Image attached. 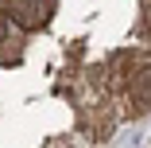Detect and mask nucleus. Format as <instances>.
<instances>
[{
  "label": "nucleus",
  "instance_id": "obj_2",
  "mask_svg": "<svg viewBox=\"0 0 151 148\" xmlns=\"http://www.w3.org/2000/svg\"><path fill=\"white\" fill-rule=\"evenodd\" d=\"M132 105L136 109H151V66H143L132 78Z\"/></svg>",
  "mask_w": 151,
  "mask_h": 148
},
{
  "label": "nucleus",
  "instance_id": "obj_1",
  "mask_svg": "<svg viewBox=\"0 0 151 148\" xmlns=\"http://www.w3.org/2000/svg\"><path fill=\"white\" fill-rule=\"evenodd\" d=\"M8 20L19 23V27H39L43 23V12L35 0H8Z\"/></svg>",
  "mask_w": 151,
  "mask_h": 148
},
{
  "label": "nucleus",
  "instance_id": "obj_3",
  "mask_svg": "<svg viewBox=\"0 0 151 148\" xmlns=\"http://www.w3.org/2000/svg\"><path fill=\"white\" fill-rule=\"evenodd\" d=\"M16 51V31H12V20L0 12V55H12Z\"/></svg>",
  "mask_w": 151,
  "mask_h": 148
}]
</instances>
